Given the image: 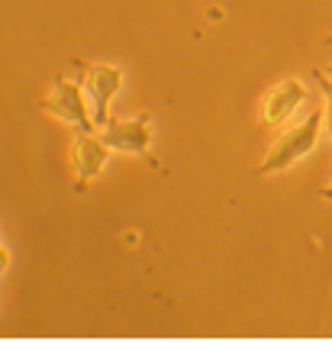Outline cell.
Wrapping results in <instances>:
<instances>
[{
  "label": "cell",
  "instance_id": "obj_1",
  "mask_svg": "<svg viewBox=\"0 0 332 361\" xmlns=\"http://www.w3.org/2000/svg\"><path fill=\"white\" fill-rule=\"evenodd\" d=\"M326 129V110H309L297 126L284 129L271 142L268 155L262 158V165L255 168V178H268V174H281L287 168H294L300 158H307L316 149L319 133Z\"/></svg>",
  "mask_w": 332,
  "mask_h": 361
},
{
  "label": "cell",
  "instance_id": "obj_2",
  "mask_svg": "<svg viewBox=\"0 0 332 361\" xmlns=\"http://www.w3.org/2000/svg\"><path fill=\"white\" fill-rule=\"evenodd\" d=\"M39 110L55 116V120H61L65 126H75L78 133H94V129H97V123H94V116H91V104L84 97L81 81H71V78H65V75H55L49 94L39 100Z\"/></svg>",
  "mask_w": 332,
  "mask_h": 361
},
{
  "label": "cell",
  "instance_id": "obj_3",
  "mask_svg": "<svg viewBox=\"0 0 332 361\" xmlns=\"http://www.w3.org/2000/svg\"><path fill=\"white\" fill-rule=\"evenodd\" d=\"M307 100V87L297 78H284V81L271 84V87L262 94V104H258V126L262 129H278L284 126L300 104Z\"/></svg>",
  "mask_w": 332,
  "mask_h": 361
},
{
  "label": "cell",
  "instance_id": "obj_4",
  "mask_svg": "<svg viewBox=\"0 0 332 361\" xmlns=\"http://www.w3.org/2000/svg\"><path fill=\"white\" fill-rule=\"evenodd\" d=\"M81 87L84 97L91 104V116L97 129L110 120V100L120 94L123 87V71L116 65H87L81 71Z\"/></svg>",
  "mask_w": 332,
  "mask_h": 361
},
{
  "label": "cell",
  "instance_id": "obj_5",
  "mask_svg": "<svg viewBox=\"0 0 332 361\" xmlns=\"http://www.w3.org/2000/svg\"><path fill=\"white\" fill-rule=\"evenodd\" d=\"M100 139L110 145V152H123V155H149V145L155 139L152 129V116L139 113L133 120H106L100 126Z\"/></svg>",
  "mask_w": 332,
  "mask_h": 361
},
{
  "label": "cell",
  "instance_id": "obj_6",
  "mask_svg": "<svg viewBox=\"0 0 332 361\" xmlns=\"http://www.w3.org/2000/svg\"><path fill=\"white\" fill-rule=\"evenodd\" d=\"M110 158V145L94 133H78L71 142V168L78 174V190H84L91 180L100 178V171L106 168Z\"/></svg>",
  "mask_w": 332,
  "mask_h": 361
},
{
  "label": "cell",
  "instance_id": "obj_7",
  "mask_svg": "<svg viewBox=\"0 0 332 361\" xmlns=\"http://www.w3.org/2000/svg\"><path fill=\"white\" fill-rule=\"evenodd\" d=\"M313 78H316L319 94L326 100V135H329V142H332V78L326 75L323 68H313Z\"/></svg>",
  "mask_w": 332,
  "mask_h": 361
},
{
  "label": "cell",
  "instance_id": "obj_8",
  "mask_svg": "<svg viewBox=\"0 0 332 361\" xmlns=\"http://www.w3.org/2000/svg\"><path fill=\"white\" fill-rule=\"evenodd\" d=\"M7 264H10V252L4 245H0V274H4V271H7Z\"/></svg>",
  "mask_w": 332,
  "mask_h": 361
},
{
  "label": "cell",
  "instance_id": "obj_9",
  "mask_svg": "<svg viewBox=\"0 0 332 361\" xmlns=\"http://www.w3.org/2000/svg\"><path fill=\"white\" fill-rule=\"evenodd\" d=\"M319 197H323V200H332V180H329V184H326L323 190H319Z\"/></svg>",
  "mask_w": 332,
  "mask_h": 361
},
{
  "label": "cell",
  "instance_id": "obj_10",
  "mask_svg": "<svg viewBox=\"0 0 332 361\" xmlns=\"http://www.w3.org/2000/svg\"><path fill=\"white\" fill-rule=\"evenodd\" d=\"M323 71H326V75H329V78H332V65H326V68H323Z\"/></svg>",
  "mask_w": 332,
  "mask_h": 361
},
{
  "label": "cell",
  "instance_id": "obj_11",
  "mask_svg": "<svg viewBox=\"0 0 332 361\" xmlns=\"http://www.w3.org/2000/svg\"><path fill=\"white\" fill-rule=\"evenodd\" d=\"M323 42H326V45H332V32H329V36H326V39H323Z\"/></svg>",
  "mask_w": 332,
  "mask_h": 361
}]
</instances>
